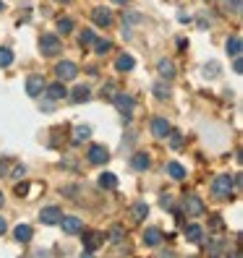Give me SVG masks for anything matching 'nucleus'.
<instances>
[{
    "instance_id": "nucleus-26",
    "label": "nucleus",
    "mask_w": 243,
    "mask_h": 258,
    "mask_svg": "<svg viewBox=\"0 0 243 258\" xmlns=\"http://www.w3.org/2000/svg\"><path fill=\"white\" fill-rule=\"evenodd\" d=\"M100 185H102V188H110V191H112V188H118V178H115L112 172H102V175H100Z\"/></svg>"
},
{
    "instance_id": "nucleus-6",
    "label": "nucleus",
    "mask_w": 243,
    "mask_h": 258,
    "mask_svg": "<svg viewBox=\"0 0 243 258\" xmlns=\"http://www.w3.org/2000/svg\"><path fill=\"white\" fill-rule=\"evenodd\" d=\"M55 76H58V81H74L78 76V65L71 60H60L55 65Z\"/></svg>"
},
{
    "instance_id": "nucleus-46",
    "label": "nucleus",
    "mask_w": 243,
    "mask_h": 258,
    "mask_svg": "<svg viewBox=\"0 0 243 258\" xmlns=\"http://www.w3.org/2000/svg\"><path fill=\"white\" fill-rule=\"evenodd\" d=\"M3 204H6V196H3V193H0V206H3Z\"/></svg>"
},
{
    "instance_id": "nucleus-32",
    "label": "nucleus",
    "mask_w": 243,
    "mask_h": 258,
    "mask_svg": "<svg viewBox=\"0 0 243 258\" xmlns=\"http://www.w3.org/2000/svg\"><path fill=\"white\" fill-rule=\"evenodd\" d=\"M210 227H212L214 232H222V230H225V222H222V217H220V214L210 217Z\"/></svg>"
},
{
    "instance_id": "nucleus-11",
    "label": "nucleus",
    "mask_w": 243,
    "mask_h": 258,
    "mask_svg": "<svg viewBox=\"0 0 243 258\" xmlns=\"http://www.w3.org/2000/svg\"><path fill=\"white\" fill-rule=\"evenodd\" d=\"M144 243L152 245V248H157V245L165 243V232H162L160 227H146L144 230Z\"/></svg>"
},
{
    "instance_id": "nucleus-31",
    "label": "nucleus",
    "mask_w": 243,
    "mask_h": 258,
    "mask_svg": "<svg viewBox=\"0 0 243 258\" xmlns=\"http://www.w3.org/2000/svg\"><path fill=\"white\" fill-rule=\"evenodd\" d=\"M94 50H97V55H105L112 50V42L110 39H94Z\"/></svg>"
},
{
    "instance_id": "nucleus-45",
    "label": "nucleus",
    "mask_w": 243,
    "mask_h": 258,
    "mask_svg": "<svg viewBox=\"0 0 243 258\" xmlns=\"http://www.w3.org/2000/svg\"><path fill=\"white\" fill-rule=\"evenodd\" d=\"M55 3H63V5H68V3H71V0H55Z\"/></svg>"
},
{
    "instance_id": "nucleus-23",
    "label": "nucleus",
    "mask_w": 243,
    "mask_h": 258,
    "mask_svg": "<svg viewBox=\"0 0 243 258\" xmlns=\"http://www.w3.org/2000/svg\"><path fill=\"white\" fill-rule=\"evenodd\" d=\"M89 136H92V128H89V125H76V128H74V138H71V141H74V144H84V141H86Z\"/></svg>"
},
{
    "instance_id": "nucleus-2",
    "label": "nucleus",
    "mask_w": 243,
    "mask_h": 258,
    "mask_svg": "<svg viewBox=\"0 0 243 258\" xmlns=\"http://www.w3.org/2000/svg\"><path fill=\"white\" fill-rule=\"evenodd\" d=\"M236 191V178H230V175H220V178L212 180V193L217 198H230Z\"/></svg>"
},
{
    "instance_id": "nucleus-28",
    "label": "nucleus",
    "mask_w": 243,
    "mask_h": 258,
    "mask_svg": "<svg viewBox=\"0 0 243 258\" xmlns=\"http://www.w3.org/2000/svg\"><path fill=\"white\" fill-rule=\"evenodd\" d=\"M14 63V50H8V47H0V68H8Z\"/></svg>"
},
{
    "instance_id": "nucleus-8",
    "label": "nucleus",
    "mask_w": 243,
    "mask_h": 258,
    "mask_svg": "<svg viewBox=\"0 0 243 258\" xmlns=\"http://www.w3.org/2000/svg\"><path fill=\"white\" fill-rule=\"evenodd\" d=\"M44 86H48V84H44V78L40 73H32L26 78V94H29V97H42Z\"/></svg>"
},
{
    "instance_id": "nucleus-43",
    "label": "nucleus",
    "mask_w": 243,
    "mask_h": 258,
    "mask_svg": "<svg viewBox=\"0 0 243 258\" xmlns=\"http://www.w3.org/2000/svg\"><path fill=\"white\" fill-rule=\"evenodd\" d=\"M6 230H8V222H6V219H3V217H0V235H3V232H6Z\"/></svg>"
},
{
    "instance_id": "nucleus-29",
    "label": "nucleus",
    "mask_w": 243,
    "mask_h": 258,
    "mask_svg": "<svg viewBox=\"0 0 243 258\" xmlns=\"http://www.w3.org/2000/svg\"><path fill=\"white\" fill-rule=\"evenodd\" d=\"M94 39H97V34L92 31V29H84V34L78 37V44L81 47H89V44H94Z\"/></svg>"
},
{
    "instance_id": "nucleus-33",
    "label": "nucleus",
    "mask_w": 243,
    "mask_h": 258,
    "mask_svg": "<svg viewBox=\"0 0 243 258\" xmlns=\"http://www.w3.org/2000/svg\"><path fill=\"white\" fill-rule=\"evenodd\" d=\"M204 73L210 76V78H217L220 76V63H206L204 65Z\"/></svg>"
},
{
    "instance_id": "nucleus-24",
    "label": "nucleus",
    "mask_w": 243,
    "mask_h": 258,
    "mask_svg": "<svg viewBox=\"0 0 243 258\" xmlns=\"http://www.w3.org/2000/svg\"><path fill=\"white\" fill-rule=\"evenodd\" d=\"M168 175H170L172 180H183V178H186V170H183L180 162H170L168 164Z\"/></svg>"
},
{
    "instance_id": "nucleus-20",
    "label": "nucleus",
    "mask_w": 243,
    "mask_h": 258,
    "mask_svg": "<svg viewBox=\"0 0 243 258\" xmlns=\"http://www.w3.org/2000/svg\"><path fill=\"white\" fill-rule=\"evenodd\" d=\"M186 238H188L191 243H196V245H202V243H204V230H202L199 225H188V227H186Z\"/></svg>"
},
{
    "instance_id": "nucleus-13",
    "label": "nucleus",
    "mask_w": 243,
    "mask_h": 258,
    "mask_svg": "<svg viewBox=\"0 0 243 258\" xmlns=\"http://www.w3.org/2000/svg\"><path fill=\"white\" fill-rule=\"evenodd\" d=\"M44 97L48 99H52V102H58V99H63V97H68V91H66V86H63V81H58V84H50V86H44Z\"/></svg>"
},
{
    "instance_id": "nucleus-19",
    "label": "nucleus",
    "mask_w": 243,
    "mask_h": 258,
    "mask_svg": "<svg viewBox=\"0 0 243 258\" xmlns=\"http://www.w3.org/2000/svg\"><path fill=\"white\" fill-rule=\"evenodd\" d=\"M134 65H136V60L131 55H120L118 60H115V70H120V73H128V70H134Z\"/></svg>"
},
{
    "instance_id": "nucleus-14",
    "label": "nucleus",
    "mask_w": 243,
    "mask_h": 258,
    "mask_svg": "<svg viewBox=\"0 0 243 258\" xmlns=\"http://www.w3.org/2000/svg\"><path fill=\"white\" fill-rule=\"evenodd\" d=\"M131 167L136 172H146L149 167H152V159H149L146 151H138V154H134V159H131Z\"/></svg>"
},
{
    "instance_id": "nucleus-35",
    "label": "nucleus",
    "mask_w": 243,
    "mask_h": 258,
    "mask_svg": "<svg viewBox=\"0 0 243 258\" xmlns=\"http://www.w3.org/2000/svg\"><path fill=\"white\" fill-rule=\"evenodd\" d=\"M154 97H157V99H168V97H170V89H168L165 84H157V86H154Z\"/></svg>"
},
{
    "instance_id": "nucleus-12",
    "label": "nucleus",
    "mask_w": 243,
    "mask_h": 258,
    "mask_svg": "<svg viewBox=\"0 0 243 258\" xmlns=\"http://www.w3.org/2000/svg\"><path fill=\"white\" fill-rule=\"evenodd\" d=\"M60 217H63V211L58 209V206H44V209L40 211V219L44 222V225H58Z\"/></svg>"
},
{
    "instance_id": "nucleus-47",
    "label": "nucleus",
    "mask_w": 243,
    "mask_h": 258,
    "mask_svg": "<svg viewBox=\"0 0 243 258\" xmlns=\"http://www.w3.org/2000/svg\"><path fill=\"white\" fill-rule=\"evenodd\" d=\"M3 8H6V5H3V0H0V13H3Z\"/></svg>"
},
{
    "instance_id": "nucleus-36",
    "label": "nucleus",
    "mask_w": 243,
    "mask_h": 258,
    "mask_svg": "<svg viewBox=\"0 0 243 258\" xmlns=\"http://www.w3.org/2000/svg\"><path fill=\"white\" fill-rule=\"evenodd\" d=\"M160 204H162V209H165V211H176V201H172L170 196H162Z\"/></svg>"
},
{
    "instance_id": "nucleus-22",
    "label": "nucleus",
    "mask_w": 243,
    "mask_h": 258,
    "mask_svg": "<svg viewBox=\"0 0 243 258\" xmlns=\"http://www.w3.org/2000/svg\"><path fill=\"white\" fill-rule=\"evenodd\" d=\"M14 235H16L18 243H29V240L34 238V230H32L29 225H18V227L14 230Z\"/></svg>"
},
{
    "instance_id": "nucleus-37",
    "label": "nucleus",
    "mask_w": 243,
    "mask_h": 258,
    "mask_svg": "<svg viewBox=\"0 0 243 258\" xmlns=\"http://www.w3.org/2000/svg\"><path fill=\"white\" fill-rule=\"evenodd\" d=\"M199 26H202V29L212 26V16H210V10H204V13H199Z\"/></svg>"
},
{
    "instance_id": "nucleus-30",
    "label": "nucleus",
    "mask_w": 243,
    "mask_h": 258,
    "mask_svg": "<svg viewBox=\"0 0 243 258\" xmlns=\"http://www.w3.org/2000/svg\"><path fill=\"white\" fill-rule=\"evenodd\" d=\"M74 26H76V23L71 18H58V31H60V34H71Z\"/></svg>"
},
{
    "instance_id": "nucleus-3",
    "label": "nucleus",
    "mask_w": 243,
    "mask_h": 258,
    "mask_svg": "<svg viewBox=\"0 0 243 258\" xmlns=\"http://www.w3.org/2000/svg\"><path fill=\"white\" fill-rule=\"evenodd\" d=\"M105 240H108V235H105V232H100V230L84 232V256H92L94 251H100Z\"/></svg>"
},
{
    "instance_id": "nucleus-7",
    "label": "nucleus",
    "mask_w": 243,
    "mask_h": 258,
    "mask_svg": "<svg viewBox=\"0 0 243 258\" xmlns=\"http://www.w3.org/2000/svg\"><path fill=\"white\" fill-rule=\"evenodd\" d=\"M86 159H89L92 164H108V162H110V151L102 146V144H94V146H89Z\"/></svg>"
},
{
    "instance_id": "nucleus-17",
    "label": "nucleus",
    "mask_w": 243,
    "mask_h": 258,
    "mask_svg": "<svg viewBox=\"0 0 243 258\" xmlns=\"http://www.w3.org/2000/svg\"><path fill=\"white\" fill-rule=\"evenodd\" d=\"M157 73L162 81H170V78H176V65H172L170 60H160L157 63Z\"/></svg>"
},
{
    "instance_id": "nucleus-9",
    "label": "nucleus",
    "mask_w": 243,
    "mask_h": 258,
    "mask_svg": "<svg viewBox=\"0 0 243 258\" xmlns=\"http://www.w3.org/2000/svg\"><path fill=\"white\" fill-rule=\"evenodd\" d=\"M58 225H63V232H66V235H78L81 230H84V222H81L78 217H60Z\"/></svg>"
},
{
    "instance_id": "nucleus-27",
    "label": "nucleus",
    "mask_w": 243,
    "mask_h": 258,
    "mask_svg": "<svg viewBox=\"0 0 243 258\" xmlns=\"http://www.w3.org/2000/svg\"><path fill=\"white\" fill-rule=\"evenodd\" d=\"M165 138H170V146H172V149H183V146H186V141H183V133L172 131V128H170V133H168Z\"/></svg>"
},
{
    "instance_id": "nucleus-18",
    "label": "nucleus",
    "mask_w": 243,
    "mask_h": 258,
    "mask_svg": "<svg viewBox=\"0 0 243 258\" xmlns=\"http://www.w3.org/2000/svg\"><path fill=\"white\" fill-rule=\"evenodd\" d=\"M225 47H228V55H233V57L240 55V52H243V39H240V34H233V37L228 39Z\"/></svg>"
},
{
    "instance_id": "nucleus-1",
    "label": "nucleus",
    "mask_w": 243,
    "mask_h": 258,
    "mask_svg": "<svg viewBox=\"0 0 243 258\" xmlns=\"http://www.w3.org/2000/svg\"><path fill=\"white\" fill-rule=\"evenodd\" d=\"M40 50L44 57H55V55H60L63 52V39L58 37V34H42V39H40Z\"/></svg>"
},
{
    "instance_id": "nucleus-41",
    "label": "nucleus",
    "mask_w": 243,
    "mask_h": 258,
    "mask_svg": "<svg viewBox=\"0 0 243 258\" xmlns=\"http://www.w3.org/2000/svg\"><path fill=\"white\" fill-rule=\"evenodd\" d=\"M112 94H115V86H112V84L102 86V97H105V99H112Z\"/></svg>"
},
{
    "instance_id": "nucleus-5",
    "label": "nucleus",
    "mask_w": 243,
    "mask_h": 258,
    "mask_svg": "<svg viewBox=\"0 0 243 258\" xmlns=\"http://www.w3.org/2000/svg\"><path fill=\"white\" fill-rule=\"evenodd\" d=\"M180 206H183V214H186V217H202L206 211V206H204V201L199 196H186Z\"/></svg>"
},
{
    "instance_id": "nucleus-21",
    "label": "nucleus",
    "mask_w": 243,
    "mask_h": 258,
    "mask_svg": "<svg viewBox=\"0 0 243 258\" xmlns=\"http://www.w3.org/2000/svg\"><path fill=\"white\" fill-rule=\"evenodd\" d=\"M89 97H92V91H89V86H76V89L71 91V102H74V104H81V102H89Z\"/></svg>"
},
{
    "instance_id": "nucleus-15",
    "label": "nucleus",
    "mask_w": 243,
    "mask_h": 258,
    "mask_svg": "<svg viewBox=\"0 0 243 258\" xmlns=\"http://www.w3.org/2000/svg\"><path fill=\"white\" fill-rule=\"evenodd\" d=\"M92 18H94V23H97V26H102V29L112 26V13H110L108 8H94V13H92Z\"/></svg>"
},
{
    "instance_id": "nucleus-16",
    "label": "nucleus",
    "mask_w": 243,
    "mask_h": 258,
    "mask_svg": "<svg viewBox=\"0 0 243 258\" xmlns=\"http://www.w3.org/2000/svg\"><path fill=\"white\" fill-rule=\"evenodd\" d=\"M152 133H154V138H165L170 133L168 117H154V120H152Z\"/></svg>"
},
{
    "instance_id": "nucleus-39",
    "label": "nucleus",
    "mask_w": 243,
    "mask_h": 258,
    "mask_svg": "<svg viewBox=\"0 0 243 258\" xmlns=\"http://www.w3.org/2000/svg\"><path fill=\"white\" fill-rule=\"evenodd\" d=\"M123 21H128V23H142L144 16H138V13H134V10H131V13H123Z\"/></svg>"
},
{
    "instance_id": "nucleus-10",
    "label": "nucleus",
    "mask_w": 243,
    "mask_h": 258,
    "mask_svg": "<svg viewBox=\"0 0 243 258\" xmlns=\"http://www.w3.org/2000/svg\"><path fill=\"white\" fill-rule=\"evenodd\" d=\"M108 240H110L112 245H118V248H120V245H123L126 240H128V232H126V227H123V225H118V222H115V225L110 227V232H108Z\"/></svg>"
},
{
    "instance_id": "nucleus-44",
    "label": "nucleus",
    "mask_w": 243,
    "mask_h": 258,
    "mask_svg": "<svg viewBox=\"0 0 243 258\" xmlns=\"http://www.w3.org/2000/svg\"><path fill=\"white\" fill-rule=\"evenodd\" d=\"M112 3H115V5H126L128 0H112Z\"/></svg>"
},
{
    "instance_id": "nucleus-25",
    "label": "nucleus",
    "mask_w": 243,
    "mask_h": 258,
    "mask_svg": "<svg viewBox=\"0 0 243 258\" xmlns=\"http://www.w3.org/2000/svg\"><path fill=\"white\" fill-rule=\"evenodd\" d=\"M131 214H134V219H136V222H144V219L149 217V206H146L144 201H138V204H134Z\"/></svg>"
},
{
    "instance_id": "nucleus-38",
    "label": "nucleus",
    "mask_w": 243,
    "mask_h": 258,
    "mask_svg": "<svg viewBox=\"0 0 243 258\" xmlns=\"http://www.w3.org/2000/svg\"><path fill=\"white\" fill-rule=\"evenodd\" d=\"M210 253H225V243L222 240H212V245H210Z\"/></svg>"
},
{
    "instance_id": "nucleus-42",
    "label": "nucleus",
    "mask_w": 243,
    "mask_h": 258,
    "mask_svg": "<svg viewBox=\"0 0 243 258\" xmlns=\"http://www.w3.org/2000/svg\"><path fill=\"white\" fill-rule=\"evenodd\" d=\"M233 70H236V73H240V70H243V63H240V55H236V60H233Z\"/></svg>"
},
{
    "instance_id": "nucleus-40",
    "label": "nucleus",
    "mask_w": 243,
    "mask_h": 258,
    "mask_svg": "<svg viewBox=\"0 0 243 258\" xmlns=\"http://www.w3.org/2000/svg\"><path fill=\"white\" fill-rule=\"evenodd\" d=\"M14 191H16V196H26V193H29V183H26V180H24V183H16Z\"/></svg>"
},
{
    "instance_id": "nucleus-4",
    "label": "nucleus",
    "mask_w": 243,
    "mask_h": 258,
    "mask_svg": "<svg viewBox=\"0 0 243 258\" xmlns=\"http://www.w3.org/2000/svg\"><path fill=\"white\" fill-rule=\"evenodd\" d=\"M112 104L118 107V112L126 117V120H128V117H131V112H134V97H131V94L115 91V94H112Z\"/></svg>"
},
{
    "instance_id": "nucleus-34",
    "label": "nucleus",
    "mask_w": 243,
    "mask_h": 258,
    "mask_svg": "<svg viewBox=\"0 0 243 258\" xmlns=\"http://www.w3.org/2000/svg\"><path fill=\"white\" fill-rule=\"evenodd\" d=\"M217 3H222L225 10H230V5H233V13H240V0H217Z\"/></svg>"
}]
</instances>
